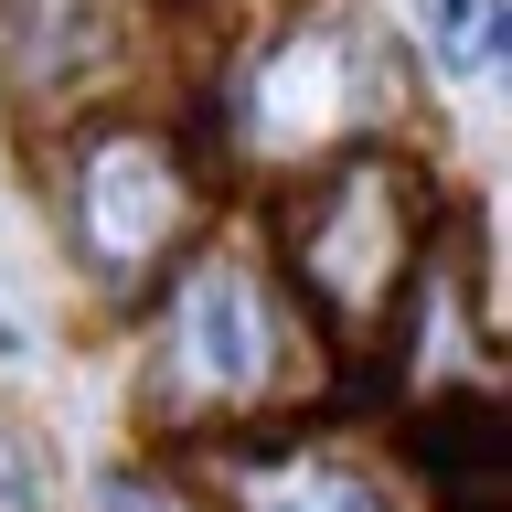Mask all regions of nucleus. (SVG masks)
Instances as JSON below:
<instances>
[{
    "label": "nucleus",
    "instance_id": "obj_1",
    "mask_svg": "<svg viewBox=\"0 0 512 512\" xmlns=\"http://www.w3.org/2000/svg\"><path fill=\"white\" fill-rule=\"evenodd\" d=\"M278 374V310L235 256H203L171 299V384L182 395H256Z\"/></svg>",
    "mask_w": 512,
    "mask_h": 512
},
{
    "label": "nucleus",
    "instance_id": "obj_2",
    "mask_svg": "<svg viewBox=\"0 0 512 512\" xmlns=\"http://www.w3.org/2000/svg\"><path fill=\"white\" fill-rule=\"evenodd\" d=\"M363 107H374V64L352 32H288L246 75V139H267V150H320Z\"/></svg>",
    "mask_w": 512,
    "mask_h": 512
},
{
    "label": "nucleus",
    "instance_id": "obj_3",
    "mask_svg": "<svg viewBox=\"0 0 512 512\" xmlns=\"http://www.w3.org/2000/svg\"><path fill=\"white\" fill-rule=\"evenodd\" d=\"M75 214H86V246L107 256V267H139V256L182 224V171H171V150L107 139V150L86 160V182H75Z\"/></svg>",
    "mask_w": 512,
    "mask_h": 512
},
{
    "label": "nucleus",
    "instance_id": "obj_4",
    "mask_svg": "<svg viewBox=\"0 0 512 512\" xmlns=\"http://www.w3.org/2000/svg\"><path fill=\"white\" fill-rule=\"evenodd\" d=\"M416 32H427V54H438L459 86H491V75H502L512 0H416Z\"/></svg>",
    "mask_w": 512,
    "mask_h": 512
},
{
    "label": "nucleus",
    "instance_id": "obj_5",
    "mask_svg": "<svg viewBox=\"0 0 512 512\" xmlns=\"http://www.w3.org/2000/svg\"><path fill=\"white\" fill-rule=\"evenodd\" d=\"M246 502L256 512H384V491L342 459H278V470L246 480Z\"/></svg>",
    "mask_w": 512,
    "mask_h": 512
},
{
    "label": "nucleus",
    "instance_id": "obj_6",
    "mask_svg": "<svg viewBox=\"0 0 512 512\" xmlns=\"http://www.w3.org/2000/svg\"><path fill=\"white\" fill-rule=\"evenodd\" d=\"M0 512H43V459L22 427H0Z\"/></svg>",
    "mask_w": 512,
    "mask_h": 512
},
{
    "label": "nucleus",
    "instance_id": "obj_7",
    "mask_svg": "<svg viewBox=\"0 0 512 512\" xmlns=\"http://www.w3.org/2000/svg\"><path fill=\"white\" fill-rule=\"evenodd\" d=\"M22 352H32V342H22V320L0 310V363H22Z\"/></svg>",
    "mask_w": 512,
    "mask_h": 512
}]
</instances>
